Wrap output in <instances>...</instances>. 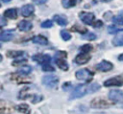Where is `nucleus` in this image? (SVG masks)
Returning a JSON list of instances; mask_svg holds the SVG:
<instances>
[{
	"mask_svg": "<svg viewBox=\"0 0 123 114\" xmlns=\"http://www.w3.org/2000/svg\"><path fill=\"white\" fill-rule=\"evenodd\" d=\"M99 89V85L98 83H92L89 85H86V84H78L74 90L71 92L70 95V99H77V98H81L83 96H85L86 94H88L90 92H94L97 91Z\"/></svg>",
	"mask_w": 123,
	"mask_h": 114,
	"instance_id": "obj_1",
	"label": "nucleus"
},
{
	"mask_svg": "<svg viewBox=\"0 0 123 114\" xmlns=\"http://www.w3.org/2000/svg\"><path fill=\"white\" fill-rule=\"evenodd\" d=\"M66 57V53L65 52H58L55 56V61H56V64L59 66V68H61L62 70L63 71H67L68 70V64L67 62L64 60Z\"/></svg>",
	"mask_w": 123,
	"mask_h": 114,
	"instance_id": "obj_2",
	"label": "nucleus"
},
{
	"mask_svg": "<svg viewBox=\"0 0 123 114\" xmlns=\"http://www.w3.org/2000/svg\"><path fill=\"white\" fill-rule=\"evenodd\" d=\"M75 77L80 80L88 81L93 77V73L91 71H89L88 69H81L75 73Z\"/></svg>",
	"mask_w": 123,
	"mask_h": 114,
	"instance_id": "obj_3",
	"label": "nucleus"
},
{
	"mask_svg": "<svg viewBox=\"0 0 123 114\" xmlns=\"http://www.w3.org/2000/svg\"><path fill=\"white\" fill-rule=\"evenodd\" d=\"M59 82V79L57 76H53V75H47V76H44L42 78V83L49 87V88H54L57 86Z\"/></svg>",
	"mask_w": 123,
	"mask_h": 114,
	"instance_id": "obj_4",
	"label": "nucleus"
},
{
	"mask_svg": "<svg viewBox=\"0 0 123 114\" xmlns=\"http://www.w3.org/2000/svg\"><path fill=\"white\" fill-rule=\"evenodd\" d=\"M79 17H80L81 21L86 25H93L94 19H95L94 14L92 12H88V11H81L79 13Z\"/></svg>",
	"mask_w": 123,
	"mask_h": 114,
	"instance_id": "obj_5",
	"label": "nucleus"
},
{
	"mask_svg": "<svg viewBox=\"0 0 123 114\" xmlns=\"http://www.w3.org/2000/svg\"><path fill=\"white\" fill-rule=\"evenodd\" d=\"M90 105L93 107V108H107L111 105V103L104 100V99H101V98H95L91 101L90 103Z\"/></svg>",
	"mask_w": 123,
	"mask_h": 114,
	"instance_id": "obj_6",
	"label": "nucleus"
},
{
	"mask_svg": "<svg viewBox=\"0 0 123 114\" xmlns=\"http://www.w3.org/2000/svg\"><path fill=\"white\" fill-rule=\"evenodd\" d=\"M109 99L113 103H118L123 101V92L118 89H113L109 92Z\"/></svg>",
	"mask_w": 123,
	"mask_h": 114,
	"instance_id": "obj_7",
	"label": "nucleus"
},
{
	"mask_svg": "<svg viewBox=\"0 0 123 114\" xmlns=\"http://www.w3.org/2000/svg\"><path fill=\"white\" fill-rule=\"evenodd\" d=\"M104 85L106 87H108V86H121V85H123V78L120 76L112 77V78L107 80L104 82Z\"/></svg>",
	"mask_w": 123,
	"mask_h": 114,
	"instance_id": "obj_8",
	"label": "nucleus"
},
{
	"mask_svg": "<svg viewBox=\"0 0 123 114\" xmlns=\"http://www.w3.org/2000/svg\"><path fill=\"white\" fill-rule=\"evenodd\" d=\"M113 67V65L111 64V62L107 61V60H102L101 62H99L98 64L95 65L96 70L101 71V72H108L110 70H111Z\"/></svg>",
	"mask_w": 123,
	"mask_h": 114,
	"instance_id": "obj_9",
	"label": "nucleus"
},
{
	"mask_svg": "<svg viewBox=\"0 0 123 114\" xmlns=\"http://www.w3.org/2000/svg\"><path fill=\"white\" fill-rule=\"evenodd\" d=\"M34 11H35V8H34L33 5H31V4H26V5H24V6L20 9V13H21V15L24 16V17H29V16L34 12Z\"/></svg>",
	"mask_w": 123,
	"mask_h": 114,
	"instance_id": "obj_10",
	"label": "nucleus"
},
{
	"mask_svg": "<svg viewBox=\"0 0 123 114\" xmlns=\"http://www.w3.org/2000/svg\"><path fill=\"white\" fill-rule=\"evenodd\" d=\"M34 60H36L37 62H38V63H48L49 61H50V59H51V57H50V56L49 55H44V54H37V55H35V56H33V57H32Z\"/></svg>",
	"mask_w": 123,
	"mask_h": 114,
	"instance_id": "obj_11",
	"label": "nucleus"
},
{
	"mask_svg": "<svg viewBox=\"0 0 123 114\" xmlns=\"http://www.w3.org/2000/svg\"><path fill=\"white\" fill-rule=\"evenodd\" d=\"M90 57H91L90 55H88L87 53H82V54H79V55L76 57L75 61H76V63H78V64H85V63H86V62L89 61Z\"/></svg>",
	"mask_w": 123,
	"mask_h": 114,
	"instance_id": "obj_12",
	"label": "nucleus"
},
{
	"mask_svg": "<svg viewBox=\"0 0 123 114\" xmlns=\"http://www.w3.org/2000/svg\"><path fill=\"white\" fill-rule=\"evenodd\" d=\"M33 28V25L31 22L27 21V20H22L17 24V29L21 32H27L30 31Z\"/></svg>",
	"mask_w": 123,
	"mask_h": 114,
	"instance_id": "obj_13",
	"label": "nucleus"
},
{
	"mask_svg": "<svg viewBox=\"0 0 123 114\" xmlns=\"http://www.w3.org/2000/svg\"><path fill=\"white\" fill-rule=\"evenodd\" d=\"M13 37V30H7L3 31L0 35L1 41H9Z\"/></svg>",
	"mask_w": 123,
	"mask_h": 114,
	"instance_id": "obj_14",
	"label": "nucleus"
},
{
	"mask_svg": "<svg viewBox=\"0 0 123 114\" xmlns=\"http://www.w3.org/2000/svg\"><path fill=\"white\" fill-rule=\"evenodd\" d=\"M4 16L9 19H15L17 17V10L13 8L8 9L4 11Z\"/></svg>",
	"mask_w": 123,
	"mask_h": 114,
	"instance_id": "obj_15",
	"label": "nucleus"
},
{
	"mask_svg": "<svg viewBox=\"0 0 123 114\" xmlns=\"http://www.w3.org/2000/svg\"><path fill=\"white\" fill-rule=\"evenodd\" d=\"M53 18H54V21H55L58 25H60V26H65V25L67 24V19H66V17H65L64 15L56 14V15L53 16Z\"/></svg>",
	"mask_w": 123,
	"mask_h": 114,
	"instance_id": "obj_16",
	"label": "nucleus"
},
{
	"mask_svg": "<svg viewBox=\"0 0 123 114\" xmlns=\"http://www.w3.org/2000/svg\"><path fill=\"white\" fill-rule=\"evenodd\" d=\"M32 41L36 44H38V45H46L48 43V40L46 37L42 36V35H36L33 37Z\"/></svg>",
	"mask_w": 123,
	"mask_h": 114,
	"instance_id": "obj_17",
	"label": "nucleus"
},
{
	"mask_svg": "<svg viewBox=\"0 0 123 114\" xmlns=\"http://www.w3.org/2000/svg\"><path fill=\"white\" fill-rule=\"evenodd\" d=\"M16 109L20 112V113H23V114H30V107L28 104L26 103H21V104H18L16 106Z\"/></svg>",
	"mask_w": 123,
	"mask_h": 114,
	"instance_id": "obj_18",
	"label": "nucleus"
},
{
	"mask_svg": "<svg viewBox=\"0 0 123 114\" xmlns=\"http://www.w3.org/2000/svg\"><path fill=\"white\" fill-rule=\"evenodd\" d=\"M17 72L20 74V75H29L31 72H32V67L29 66V65H24V66H21Z\"/></svg>",
	"mask_w": 123,
	"mask_h": 114,
	"instance_id": "obj_19",
	"label": "nucleus"
},
{
	"mask_svg": "<svg viewBox=\"0 0 123 114\" xmlns=\"http://www.w3.org/2000/svg\"><path fill=\"white\" fill-rule=\"evenodd\" d=\"M77 3H78V0H62V7L65 9H69L71 7H74Z\"/></svg>",
	"mask_w": 123,
	"mask_h": 114,
	"instance_id": "obj_20",
	"label": "nucleus"
},
{
	"mask_svg": "<svg viewBox=\"0 0 123 114\" xmlns=\"http://www.w3.org/2000/svg\"><path fill=\"white\" fill-rule=\"evenodd\" d=\"M71 31L79 32V33H81V34H86V33H87V30H86V27L81 26V25H78V24L74 25V26L71 28Z\"/></svg>",
	"mask_w": 123,
	"mask_h": 114,
	"instance_id": "obj_21",
	"label": "nucleus"
},
{
	"mask_svg": "<svg viewBox=\"0 0 123 114\" xmlns=\"http://www.w3.org/2000/svg\"><path fill=\"white\" fill-rule=\"evenodd\" d=\"M112 44L114 46H123V34L115 36L112 39Z\"/></svg>",
	"mask_w": 123,
	"mask_h": 114,
	"instance_id": "obj_22",
	"label": "nucleus"
},
{
	"mask_svg": "<svg viewBox=\"0 0 123 114\" xmlns=\"http://www.w3.org/2000/svg\"><path fill=\"white\" fill-rule=\"evenodd\" d=\"M22 55H24L23 51H9V52H7V56L9 57H17Z\"/></svg>",
	"mask_w": 123,
	"mask_h": 114,
	"instance_id": "obj_23",
	"label": "nucleus"
},
{
	"mask_svg": "<svg viewBox=\"0 0 123 114\" xmlns=\"http://www.w3.org/2000/svg\"><path fill=\"white\" fill-rule=\"evenodd\" d=\"M5 103L4 102H1V106H0V111H1V114H10L12 109V107H9V106H4Z\"/></svg>",
	"mask_w": 123,
	"mask_h": 114,
	"instance_id": "obj_24",
	"label": "nucleus"
},
{
	"mask_svg": "<svg viewBox=\"0 0 123 114\" xmlns=\"http://www.w3.org/2000/svg\"><path fill=\"white\" fill-rule=\"evenodd\" d=\"M112 22L116 26H123V16L116 15V16L112 17Z\"/></svg>",
	"mask_w": 123,
	"mask_h": 114,
	"instance_id": "obj_25",
	"label": "nucleus"
},
{
	"mask_svg": "<svg viewBox=\"0 0 123 114\" xmlns=\"http://www.w3.org/2000/svg\"><path fill=\"white\" fill-rule=\"evenodd\" d=\"M61 36H62V38L63 40H65V41H67V40H69V39L71 38L70 33H69L68 31H66V30L61 31Z\"/></svg>",
	"mask_w": 123,
	"mask_h": 114,
	"instance_id": "obj_26",
	"label": "nucleus"
},
{
	"mask_svg": "<svg viewBox=\"0 0 123 114\" xmlns=\"http://www.w3.org/2000/svg\"><path fill=\"white\" fill-rule=\"evenodd\" d=\"M108 32L110 34H117L119 32H123V29H120V28H117L114 26H109L108 27Z\"/></svg>",
	"mask_w": 123,
	"mask_h": 114,
	"instance_id": "obj_27",
	"label": "nucleus"
},
{
	"mask_svg": "<svg viewBox=\"0 0 123 114\" xmlns=\"http://www.w3.org/2000/svg\"><path fill=\"white\" fill-rule=\"evenodd\" d=\"M54 70H55V68L48 63H44L42 65V71H44V72H52Z\"/></svg>",
	"mask_w": 123,
	"mask_h": 114,
	"instance_id": "obj_28",
	"label": "nucleus"
},
{
	"mask_svg": "<svg viewBox=\"0 0 123 114\" xmlns=\"http://www.w3.org/2000/svg\"><path fill=\"white\" fill-rule=\"evenodd\" d=\"M80 50H81L82 52H84V53H88V52H90V51L92 50V46L89 45V44H86V45H83V46L80 48Z\"/></svg>",
	"mask_w": 123,
	"mask_h": 114,
	"instance_id": "obj_29",
	"label": "nucleus"
},
{
	"mask_svg": "<svg viewBox=\"0 0 123 114\" xmlns=\"http://www.w3.org/2000/svg\"><path fill=\"white\" fill-rule=\"evenodd\" d=\"M53 26V22L51 20H45L41 23V27L42 28H51Z\"/></svg>",
	"mask_w": 123,
	"mask_h": 114,
	"instance_id": "obj_30",
	"label": "nucleus"
},
{
	"mask_svg": "<svg viewBox=\"0 0 123 114\" xmlns=\"http://www.w3.org/2000/svg\"><path fill=\"white\" fill-rule=\"evenodd\" d=\"M83 38H84V39H87V40H94V39L96 38V35H95L94 34H92V33H88V34H86V35H84Z\"/></svg>",
	"mask_w": 123,
	"mask_h": 114,
	"instance_id": "obj_31",
	"label": "nucleus"
},
{
	"mask_svg": "<svg viewBox=\"0 0 123 114\" xmlns=\"http://www.w3.org/2000/svg\"><path fill=\"white\" fill-rule=\"evenodd\" d=\"M102 25H103V22H102L101 20H97V21H95V22L93 23V25H92V26L97 28V27H101Z\"/></svg>",
	"mask_w": 123,
	"mask_h": 114,
	"instance_id": "obj_32",
	"label": "nucleus"
},
{
	"mask_svg": "<svg viewBox=\"0 0 123 114\" xmlns=\"http://www.w3.org/2000/svg\"><path fill=\"white\" fill-rule=\"evenodd\" d=\"M25 61H26V59H24V60H15V61L12 62V65L13 66H17L18 64H21L22 62H25Z\"/></svg>",
	"mask_w": 123,
	"mask_h": 114,
	"instance_id": "obj_33",
	"label": "nucleus"
},
{
	"mask_svg": "<svg viewBox=\"0 0 123 114\" xmlns=\"http://www.w3.org/2000/svg\"><path fill=\"white\" fill-rule=\"evenodd\" d=\"M36 4H37V5H40V4H44V3H46L48 0H33Z\"/></svg>",
	"mask_w": 123,
	"mask_h": 114,
	"instance_id": "obj_34",
	"label": "nucleus"
},
{
	"mask_svg": "<svg viewBox=\"0 0 123 114\" xmlns=\"http://www.w3.org/2000/svg\"><path fill=\"white\" fill-rule=\"evenodd\" d=\"M118 59H119V60H123V54H121V55L118 57Z\"/></svg>",
	"mask_w": 123,
	"mask_h": 114,
	"instance_id": "obj_35",
	"label": "nucleus"
},
{
	"mask_svg": "<svg viewBox=\"0 0 123 114\" xmlns=\"http://www.w3.org/2000/svg\"><path fill=\"white\" fill-rule=\"evenodd\" d=\"M10 1H12V0H2L3 3H8V2H10Z\"/></svg>",
	"mask_w": 123,
	"mask_h": 114,
	"instance_id": "obj_36",
	"label": "nucleus"
},
{
	"mask_svg": "<svg viewBox=\"0 0 123 114\" xmlns=\"http://www.w3.org/2000/svg\"><path fill=\"white\" fill-rule=\"evenodd\" d=\"M104 2H109V1H111V0H103Z\"/></svg>",
	"mask_w": 123,
	"mask_h": 114,
	"instance_id": "obj_37",
	"label": "nucleus"
}]
</instances>
